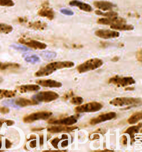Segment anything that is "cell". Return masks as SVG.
Returning a JSON list of instances; mask_svg holds the SVG:
<instances>
[{
    "label": "cell",
    "mask_w": 142,
    "mask_h": 152,
    "mask_svg": "<svg viewBox=\"0 0 142 152\" xmlns=\"http://www.w3.org/2000/svg\"><path fill=\"white\" fill-rule=\"evenodd\" d=\"M103 65V61L101 59L98 58H91L78 65L77 67V70L80 74H82L97 69L101 67Z\"/></svg>",
    "instance_id": "obj_2"
},
{
    "label": "cell",
    "mask_w": 142,
    "mask_h": 152,
    "mask_svg": "<svg viewBox=\"0 0 142 152\" xmlns=\"http://www.w3.org/2000/svg\"><path fill=\"white\" fill-rule=\"evenodd\" d=\"M93 5L98 9L103 11H111L116 7V5L113 3L106 1H95L93 2Z\"/></svg>",
    "instance_id": "obj_15"
},
{
    "label": "cell",
    "mask_w": 142,
    "mask_h": 152,
    "mask_svg": "<svg viewBox=\"0 0 142 152\" xmlns=\"http://www.w3.org/2000/svg\"><path fill=\"white\" fill-rule=\"evenodd\" d=\"M142 123H139L137 125H133L129 127L124 132V133L128 134L129 135L132 143L133 142V140L134 139L135 134L139 133V130L142 128Z\"/></svg>",
    "instance_id": "obj_20"
},
{
    "label": "cell",
    "mask_w": 142,
    "mask_h": 152,
    "mask_svg": "<svg viewBox=\"0 0 142 152\" xmlns=\"http://www.w3.org/2000/svg\"><path fill=\"white\" fill-rule=\"evenodd\" d=\"M120 60V58L118 56H114V58H112V61L113 62H117Z\"/></svg>",
    "instance_id": "obj_46"
},
{
    "label": "cell",
    "mask_w": 142,
    "mask_h": 152,
    "mask_svg": "<svg viewBox=\"0 0 142 152\" xmlns=\"http://www.w3.org/2000/svg\"><path fill=\"white\" fill-rule=\"evenodd\" d=\"M59 98V95L52 91H41L33 96L32 99L37 102L49 103Z\"/></svg>",
    "instance_id": "obj_6"
},
{
    "label": "cell",
    "mask_w": 142,
    "mask_h": 152,
    "mask_svg": "<svg viewBox=\"0 0 142 152\" xmlns=\"http://www.w3.org/2000/svg\"><path fill=\"white\" fill-rule=\"evenodd\" d=\"M117 116V113L115 112H109L99 115L98 116L91 119L89 121L91 125H97L106 121H111L114 119Z\"/></svg>",
    "instance_id": "obj_11"
},
{
    "label": "cell",
    "mask_w": 142,
    "mask_h": 152,
    "mask_svg": "<svg viewBox=\"0 0 142 152\" xmlns=\"http://www.w3.org/2000/svg\"><path fill=\"white\" fill-rule=\"evenodd\" d=\"M97 23L99 25H113L120 23H126V20L122 18H119L117 16L113 18H98Z\"/></svg>",
    "instance_id": "obj_12"
},
{
    "label": "cell",
    "mask_w": 142,
    "mask_h": 152,
    "mask_svg": "<svg viewBox=\"0 0 142 152\" xmlns=\"http://www.w3.org/2000/svg\"><path fill=\"white\" fill-rule=\"evenodd\" d=\"M30 147L32 148H34L36 147L37 146V141L36 140H32L31 141V142L30 143Z\"/></svg>",
    "instance_id": "obj_41"
},
{
    "label": "cell",
    "mask_w": 142,
    "mask_h": 152,
    "mask_svg": "<svg viewBox=\"0 0 142 152\" xmlns=\"http://www.w3.org/2000/svg\"><path fill=\"white\" fill-rule=\"evenodd\" d=\"M75 66V63L70 61H54L52 63L48 64L44 67L40 69L35 74L37 77L49 76L52 74L53 72L58 70L71 68Z\"/></svg>",
    "instance_id": "obj_1"
},
{
    "label": "cell",
    "mask_w": 142,
    "mask_h": 152,
    "mask_svg": "<svg viewBox=\"0 0 142 152\" xmlns=\"http://www.w3.org/2000/svg\"><path fill=\"white\" fill-rule=\"evenodd\" d=\"M2 81H3V79H2V78H1V77H0V83H2Z\"/></svg>",
    "instance_id": "obj_53"
},
{
    "label": "cell",
    "mask_w": 142,
    "mask_h": 152,
    "mask_svg": "<svg viewBox=\"0 0 142 152\" xmlns=\"http://www.w3.org/2000/svg\"><path fill=\"white\" fill-rule=\"evenodd\" d=\"M14 2L13 0H0V6L2 7H13Z\"/></svg>",
    "instance_id": "obj_32"
},
{
    "label": "cell",
    "mask_w": 142,
    "mask_h": 152,
    "mask_svg": "<svg viewBox=\"0 0 142 152\" xmlns=\"http://www.w3.org/2000/svg\"><path fill=\"white\" fill-rule=\"evenodd\" d=\"M110 27L114 30L118 31H132L134 29V26L132 25H127L125 23H120L118 25H111Z\"/></svg>",
    "instance_id": "obj_23"
},
{
    "label": "cell",
    "mask_w": 142,
    "mask_h": 152,
    "mask_svg": "<svg viewBox=\"0 0 142 152\" xmlns=\"http://www.w3.org/2000/svg\"><path fill=\"white\" fill-rule=\"evenodd\" d=\"M134 90V87H128V88H126L125 89V91H133Z\"/></svg>",
    "instance_id": "obj_48"
},
{
    "label": "cell",
    "mask_w": 142,
    "mask_h": 152,
    "mask_svg": "<svg viewBox=\"0 0 142 152\" xmlns=\"http://www.w3.org/2000/svg\"><path fill=\"white\" fill-rule=\"evenodd\" d=\"M136 58L137 59L139 63H142V50L139 49L137 51V54H136Z\"/></svg>",
    "instance_id": "obj_37"
},
{
    "label": "cell",
    "mask_w": 142,
    "mask_h": 152,
    "mask_svg": "<svg viewBox=\"0 0 142 152\" xmlns=\"http://www.w3.org/2000/svg\"><path fill=\"white\" fill-rule=\"evenodd\" d=\"M10 47L13 49L18 50V51H23V52H26V51H31V50L28 48H27L25 46H23V45L12 44V45H10Z\"/></svg>",
    "instance_id": "obj_30"
},
{
    "label": "cell",
    "mask_w": 142,
    "mask_h": 152,
    "mask_svg": "<svg viewBox=\"0 0 142 152\" xmlns=\"http://www.w3.org/2000/svg\"><path fill=\"white\" fill-rule=\"evenodd\" d=\"M78 127L75 126H68L66 125L52 126L47 128V132L51 133H58L61 132H70L73 130L77 129Z\"/></svg>",
    "instance_id": "obj_14"
},
{
    "label": "cell",
    "mask_w": 142,
    "mask_h": 152,
    "mask_svg": "<svg viewBox=\"0 0 142 152\" xmlns=\"http://www.w3.org/2000/svg\"><path fill=\"white\" fill-rule=\"evenodd\" d=\"M18 42L21 44L26 45L27 46L35 50L46 49L47 47V45L43 42L33 39H26L21 37L18 39Z\"/></svg>",
    "instance_id": "obj_9"
},
{
    "label": "cell",
    "mask_w": 142,
    "mask_h": 152,
    "mask_svg": "<svg viewBox=\"0 0 142 152\" xmlns=\"http://www.w3.org/2000/svg\"><path fill=\"white\" fill-rule=\"evenodd\" d=\"M69 5L72 7H76L86 12H91L93 11L92 6L87 3H84L79 0H71L69 2Z\"/></svg>",
    "instance_id": "obj_16"
},
{
    "label": "cell",
    "mask_w": 142,
    "mask_h": 152,
    "mask_svg": "<svg viewBox=\"0 0 142 152\" xmlns=\"http://www.w3.org/2000/svg\"><path fill=\"white\" fill-rule=\"evenodd\" d=\"M36 138L37 137H36V135H35V134H31V135L30 136V138L27 139V140H31V139H36Z\"/></svg>",
    "instance_id": "obj_47"
},
{
    "label": "cell",
    "mask_w": 142,
    "mask_h": 152,
    "mask_svg": "<svg viewBox=\"0 0 142 152\" xmlns=\"http://www.w3.org/2000/svg\"><path fill=\"white\" fill-rule=\"evenodd\" d=\"M62 140H63V139L62 138H59L57 137V138H55L53 139L52 140H51L50 143L53 145V147L56 148V149H58V143Z\"/></svg>",
    "instance_id": "obj_34"
},
{
    "label": "cell",
    "mask_w": 142,
    "mask_h": 152,
    "mask_svg": "<svg viewBox=\"0 0 142 152\" xmlns=\"http://www.w3.org/2000/svg\"><path fill=\"white\" fill-rule=\"evenodd\" d=\"M20 67V65L16 63H3L0 61V71L15 70Z\"/></svg>",
    "instance_id": "obj_21"
},
{
    "label": "cell",
    "mask_w": 142,
    "mask_h": 152,
    "mask_svg": "<svg viewBox=\"0 0 142 152\" xmlns=\"http://www.w3.org/2000/svg\"><path fill=\"white\" fill-rule=\"evenodd\" d=\"M2 137H3V135H1V134H0V139Z\"/></svg>",
    "instance_id": "obj_54"
},
{
    "label": "cell",
    "mask_w": 142,
    "mask_h": 152,
    "mask_svg": "<svg viewBox=\"0 0 142 152\" xmlns=\"http://www.w3.org/2000/svg\"><path fill=\"white\" fill-rule=\"evenodd\" d=\"M61 138L63 139V140H64V139H67L68 138V135L67 134H62Z\"/></svg>",
    "instance_id": "obj_49"
},
{
    "label": "cell",
    "mask_w": 142,
    "mask_h": 152,
    "mask_svg": "<svg viewBox=\"0 0 142 152\" xmlns=\"http://www.w3.org/2000/svg\"><path fill=\"white\" fill-rule=\"evenodd\" d=\"M93 139H92L91 140H95V139H99V135L97 134H94V135H93Z\"/></svg>",
    "instance_id": "obj_50"
},
{
    "label": "cell",
    "mask_w": 142,
    "mask_h": 152,
    "mask_svg": "<svg viewBox=\"0 0 142 152\" xmlns=\"http://www.w3.org/2000/svg\"><path fill=\"white\" fill-rule=\"evenodd\" d=\"M78 115H72L58 119H50L48 121V123L53 125L70 126L75 124L78 121Z\"/></svg>",
    "instance_id": "obj_8"
},
{
    "label": "cell",
    "mask_w": 142,
    "mask_h": 152,
    "mask_svg": "<svg viewBox=\"0 0 142 152\" xmlns=\"http://www.w3.org/2000/svg\"><path fill=\"white\" fill-rule=\"evenodd\" d=\"M142 118V112H138L134 113L130 116L127 120V122L129 124H135L139 121H141Z\"/></svg>",
    "instance_id": "obj_24"
},
{
    "label": "cell",
    "mask_w": 142,
    "mask_h": 152,
    "mask_svg": "<svg viewBox=\"0 0 142 152\" xmlns=\"http://www.w3.org/2000/svg\"><path fill=\"white\" fill-rule=\"evenodd\" d=\"M25 60L27 63H31V64H36L38 63L40 61V58L36 55H32L30 56H27L25 58Z\"/></svg>",
    "instance_id": "obj_29"
},
{
    "label": "cell",
    "mask_w": 142,
    "mask_h": 152,
    "mask_svg": "<svg viewBox=\"0 0 142 152\" xmlns=\"http://www.w3.org/2000/svg\"><path fill=\"white\" fill-rule=\"evenodd\" d=\"M12 143H11V141H9V139H5V147L6 148V149H9L12 147Z\"/></svg>",
    "instance_id": "obj_38"
},
{
    "label": "cell",
    "mask_w": 142,
    "mask_h": 152,
    "mask_svg": "<svg viewBox=\"0 0 142 152\" xmlns=\"http://www.w3.org/2000/svg\"><path fill=\"white\" fill-rule=\"evenodd\" d=\"M94 12L97 15L103 16L104 18H113L115 16H118V15L117 12L112 11H108V12H103L101 10H96Z\"/></svg>",
    "instance_id": "obj_27"
},
{
    "label": "cell",
    "mask_w": 142,
    "mask_h": 152,
    "mask_svg": "<svg viewBox=\"0 0 142 152\" xmlns=\"http://www.w3.org/2000/svg\"><path fill=\"white\" fill-rule=\"evenodd\" d=\"M106 44H106V42H101V45L102 46V47H103V48L106 47Z\"/></svg>",
    "instance_id": "obj_51"
},
{
    "label": "cell",
    "mask_w": 142,
    "mask_h": 152,
    "mask_svg": "<svg viewBox=\"0 0 142 152\" xmlns=\"http://www.w3.org/2000/svg\"><path fill=\"white\" fill-rule=\"evenodd\" d=\"M68 140L67 139H64V140H63L61 143V147L62 148L67 147L68 145Z\"/></svg>",
    "instance_id": "obj_40"
},
{
    "label": "cell",
    "mask_w": 142,
    "mask_h": 152,
    "mask_svg": "<svg viewBox=\"0 0 142 152\" xmlns=\"http://www.w3.org/2000/svg\"><path fill=\"white\" fill-rule=\"evenodd\" d=\"M60 12L64 15H66V16H73L74 15L73 11H72L71 10L66 9V8L61 9L60 10Z\"/></svg>",
    "instance_id": "obj_33"
},
{
    "label": "cell",
    "mask_w": 142,
    "mask_h": 152,
    "mask_svg": "<svg viewBox=\"0 0 142 152\" xmlns=\"http://www.w3.org/2000/svg\"><path fill=\"white\" fill-rule=\"evenodd\" d=\"M49 4L48 1H44L42 4V8L38 11L37 14L41 17L52 20L54 18L55 13L53 9L49 7Z\"/></svg>",
    "instance_id": "obj_10"
},
{
    "label": "cell",
    "mask_w": 142,
    "mask_h": 152,
    "mask_svg": "<svg viewBox=\"0 0 142 152\" xmlns=\"http://www.w3.org/2000/svg\"><path fill=\"white\" fill-rule=\"evenodd\" d=\"M18 22L20 23H25L27 22V19L23 18H20L18 19Z\"/></svg>",
    "instance_id": "obj_45"
},
{
    "label": "cell",
    "mask_w": 142,
    "mask_h": 152,
    "mask_svg": "<svg viewBox=\"0 0 142 152\" xmlns=\"http://www.w3.org/2000/svg\"><path fill=\"white\" fill-rule=\"evenodd\" d=\"M36 83L38 85H41L42 86L46 88H61L62 86V84L57 81L52 80V79H40L36 81Z\"/></svg>",
    "instance_id": "obj_17"
},
{
    "label": "cell",
    "mask_w": 142,
    "mask_h": 152,
    "mask_svg": "<svg viewBox=\"0 0 142 152\" xmlns=\"http://www.w3.org/2000/svg\"><path fill=\"white\" fill-rule=\"evenodd\" d=\"M17 89L21 93H25L30 91H36L41 89L40 86L36 84H26L18 86Z\"/></svg>",
    "instance_id": "obj_19"
},
{
    "label": "cell",
    "mask_w": 142,
    "mask_h": 152,
    "mask_svg": "<svg viewBox=\"0 0 142 152\" xmlns=\"http://www.w3.org/2000/svg\"><path fill=\"white\" fill-rule=\"evenodd\" d=\"M108 83L116 85L118 87H126L134 84L135 80L132 77H120L116 75L108 80Z\"/></svg>",
    "instance_id": "obj_7"
},
{
    "label": "cell",
    "mask_w": 142,
    "mask_h": 152,
    "mask_svg": "<svg viewBox=\"0 0 142 152\" xmlns=\"http://www.w3.org/2000/svg\"><path fill=\"white\" fill-rule=\"evenodd\" d=\"M13 28L11 25L4 23H0V34H9L13 31Z\"/></svg>",
    "instance_id": "obj_28"
},
{
    "label": "cell",
    "mask_w": 142,
    "mask_h": 152,
    "mask_svg": "<svg viewBox=\"0 0 142 152\" xmlns=\"http://www.w3.org/2000/svg\"><path fill=\"white\" fill-rule=\"evenodd\" d=\"M95 35L103 39H115L120 37V33L119 32L111 30H103L99 29L95 31Z\"/></svg>",
    "instance_id": "obj_13"
},
{
    "label": "cell",
    "mask_w": 142,
    "mask_h": 152,
    "mask_svg": "<svg viewBox=\"0 0 142 152\" xmlns=\"http://www.w3.org/2000/svg\"><path fill=\"white\" fill-rule=\"evenodd\" d=\"M142 102L141 98L133 97H117L109 102V104L115 107H124L130 105H137Z\"/></svg>",
    "instance_id": "obj_3"
},
{
    "label": "cell",
    "mask_w": 142,
    "mask_h": 152,
    "mask_svg": "<svg viewBox=\"0 0 142 152\" xmlns=\"http://www.w3.org/2000/svg\"><path fill=\"white\" fill-rule=\"evenodd\" d=\"M16 91L0 89V100L4 98H12L16 96Z\"/></svg>",
    "instance_id": "obj_25"
},
{
    "label": "cell",
    "mask_w": 142,
    "mask_h": 152,
    "mask_svg": "<svg viewBox=\"0 0 142 152\" xmlns=\"http://www.w3.org/2000/svg\"><path fill=\"white\" fill-rule=\"evenodd\" d=\"M15 104L20 107H26L38 105L39 103L33 99H28L23 98H19L15 100Z\"/></svg>",
    "instance_id": "obj_18"
},
{
    "label": "cell",
    "mask_w": 142,
    "mask_h": 152,
    "mask_svg": "<svg viewBox=\"0 0 142 152\" xmlns=\"http://www.w3.org/2000/svg\"><path fill=\"white\" fill-rule=\"evenodd\" d=\"M2 141L0 140V149L2 147Z\"/></svg>",
    "instance_id": "obj_52"
},
{
    "label": "cell",
    "mask_w": 142,
    "mask_h": 152,
    "mask_svg": "<svg viewBox=\"0 0 142 152\" xmlns=\"http://www.w3.org/2000/svg\"><path fill=\"white\" fill-rule=\"evenodd\" d=\"M44 129V128H33L31 129L32 132H38V131H41L42 130Z\"/></svg>",
    "instance_id": "obj_44"
},
{
    "label": "cell",
    "mask_w": 142,
    "mask_h": 152,
    "mask_svg": "<svg viewBox=\"0 0 142 152\" xmlns=\"http://www.w3.org/2000/svg\"><path fill=\"white\" fill-rule=\"evenodd\" d=\"M7 119H0V128H1L2 126V125L4 124L7 123Z\"/></svg>",
    "instance_id": "obj_43"
},
{
    "label": "cell",
    "mask_w": 142,
    "mask_h": 152,
    "mask_svg": "<svg viewBox=\"0 0 142 152\" xmlns=\"http://www.w3.org/2000/svg\"><path fill=\"white\" fill-rule=\"evenodd\" d=\"M121 143L123 145H126L128 143V139L125 135H123L121 137Z\"/></svg>",
    "instance_id": "obj_39"
},
{
    "label": "cell",
    "mask_w": 142,
    "mask_h": 152,
    "mask_svg": "<svg viewBox=\"0 0 142 152\" xmlns=\"http://www.w3.org/2000/svg\"><path fill=\"white\" fill-rule=\"evenodd\" d=\"M44 143V137L43 135L41 134L40 135V146H42Z\"/></svg>",
    "instance_id": "obj_42"
},
{
    "label": "cell",
    "mask_w": 142,
    "mask_h": 152,
    "mask_svg": "<svg viewBox=\"0 0 142 152\" xmlns=\"http://www.w3.org/2000/svg\"><path fill=\"white\" fill-rule=\"evenodd\" d=\"M73 95H74V94H73V91L72 90H70L68 93H67L66 94H64L62 98H63V99H64V100H67L68 99L72 98L73 96Z\"/></svg>",
    "instance_id": "obj_35"
},
{
    "label": "cell",
    "mask_w": 142,
    "mask_h": 152,
    "mask_svg": "<svg viewBox=\"0 0 142 152\" xmlns=\"http://www.w3.org/2000/svg\"><path fill=\"white\" fill-rule=\"evenodd\" d=\"M52 115V113L49 111H41L31 113L27 115L23 118V121L25 123H31L36 121L47 120Z\"/></svg>",
    "instance_id": "obj_4"
},
{
    "label": "cell",
    "mask_w": 142,
    "mask_h": 152,
    "mask_svg": "<svg viewBox=\"0 0 142 152\" xmlns=\"http://www.w3.org/2000/svg\"><path fill=\"white\" fill-rule=\"evenodd\" d=\"M28 26L30 28L36 30H40L42 31L47 26V25L46 23L42 22L41 21H36L32 23H29L28 24Z\"/></svg>",
    "instance_id": "obj_22"
},
{
    "label": "cell",
    "mask_w": 142,
    "mask_h": 152,
    "mask_svg": "<svg viewBox=\"0 0 142 152\" xmlns=\"http://www.w3.org/2000/svg\"><path fill=\"white\" fill-rule=\"evenodd\" d=\"M40 55L44 60H52L53 58H56L57 56V54L54 51L47 50V51H42V53H41Z\"/></svg>",
    "instance_id": "obj_26"
},
{
    "label": "cell",
    "mask_w": 142,
    "mask_h": 152,
    "mask_svg": "<svg viewBox=\"0 0 142 152\" xmlns=\"http://www.w3.org/2000/svg\"><path fill=\"white\" fill-rule=\"evenodd\" d=\"M9 109L6 107H0V113L2 114H7L9 113Z\"/></svg>",
    "instance_id": "obj_36"
},
{
    "label": "cell",
    "mask_w": 142,
    "mask_h": 152,
    "mask_svg": "<svg viewBox=\"0 0 142 152\" xmlns=\"http://www.w3.org/2000/svg\"><path fill=\"white\" fill-rule=\"evenodd\" d=\"M83 99L80 96H75V97H72L71 99V104L75 105H80L83 103Z\"/></svg>",
    "instance_id": "obj_31"
},
{
    "label": "cell",
    "mask_w": 142,
    "mask_h": 152,
    "mask_svg": "<svg viewBox=\"0 0 142 152\" xmlns=\"http://www.w3.org/2000/svg\"><path fill=\"white\" fill-rule=\"evenodd\" d=\"M103 108V105L97 102H92L78 106L75 108V111L78 113H95L101 110Z\"/></svg>",
    "instance_id": "obj_5"
}]
</instances>
